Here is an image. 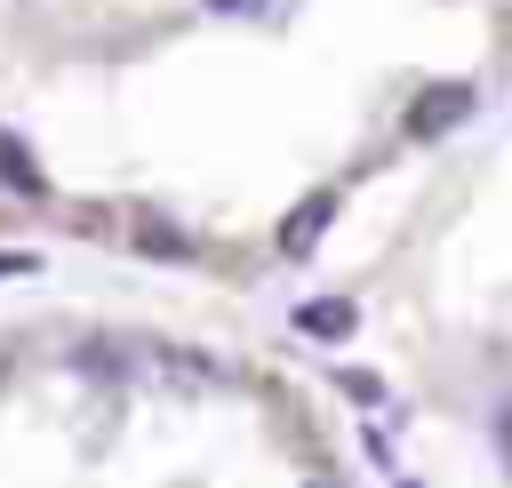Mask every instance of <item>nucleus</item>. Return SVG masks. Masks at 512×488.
I'll return each mask as SVG.
<instances>
[{
    "mask_svg": "<svg viewBox=\"0 0 512 488\" xmlns=\"http://www.w3.org/2000/svg\"><path fill=\"white\" fill-rule=\"evenodd\" d=\"M328 216H336V200H328V192H312V200L280 224V256H312V240L328 232Z\"/></svg>",
    "mask_w": 512,
    "mask_h": 488,
    "instance_id": "obj_3",
    "label": "nucleus"
},
{
    "mask_svg": "<svg viewBox=\"0 0 512 488\" xmlns=\"http://www.w3.org/2000/svg\"><path fill=\"white\" fill-rule=\"evenodd\" d=\"M16 272H32V256H16V248H0V280H16Z\"/></svg>",
    "mask_w": 512,
    "mask_h": 488,
    "instance_id": "obj_9",
    "label": "nucleus"
},
{
    "mask_svg": "<svg viewBox=\"0 0 512 488\" xmlns=\"http://www.w3.org/2000/svg\"><path fill=\"white\" fill-rule=\"evenodd\" d=\"M0 184L8 192H48V176H40V160L16 144V136H0Z\"/></svg>",
    "mask_w": 512,
    "mask_h": 488,
    "instance_id": "obj_4",
    "label": "nucleus"
},
{
    "mask_svg": "<svg viewBox=\"0 0 512 488\" xmlns=\"http://www.w3.org/2000/svg\"><path fill=\"white\" fill-rule=\"evenodd\" d=\"M312 488H336V480H312Z\"/></svg>",
    "mask_w": 512,
    "mask_h": 488,
    "instance_id": "obj_11",
    "label": "nucleus"
},
{
    "mask_svg": "<svg viewBox=\"0 0 512 488\" xmlns=\"http://www.w3.org/2000/svg\"><path fill=\"white\" fill-rule=\"evenodd\" d=\"M216 8H232V16H256V8H264V0H216Z\"/></svg>",
    "mask_w": 512,
    "mask_h": 488,
    "instance_id": "obj_10",
    "label": "nucleus"
},
{
    "mask_svg": "<svg viewBox=\"0 0 512 488\" xmlns=\"http://www.w3.org/2000/svg\"><path fill=\"white\" fill-rule=\"evenodd\" d=\"M472 104H480V88H472V80H440V88H424V96L408 104V136H416V144H424V136H448Z\"/></svg>",
    "mask_w": 512,
    "mask_h": 488,
    "instance_id": "obj_1",
    "label": "nucleus"
},
{
    "mask_svg": "<svg viewBox=\"0 0 512 488\" xmlns=\"http://www.w3.org/2000/svg\"><path fill=\"white\" fill-rule=\"evenodd\" d=\"M296 328L320 336V344H336V336L360 328V312H352V296H312V304H296Z\"/></svg>",
    "mask_w": 512,
    "mask_h": 488,
    "instance_id": "obj_2",
    "label": "nucleus"
},
{
    "mask_svg": "<svg viewBox=\"0 0 512 488\" xmlns=\"http://www.w3.org/2000/svg\"><path fill=\"white\" fill-rule=\"evenodd\" d=\"M344 392H352V400H384V384H376L368 368H344Z\"/></svg>",
    "mask_w": 512,
    "mask_h": 488,
    "instance_id": "obj_8",
    "label": "nucleus"
},
{
    "mask_svg": "<svg viewBox=\"0 0 512 488\" xmlns=\"http://www.w3.org/2000/svg\"><path fill=\"white\" fill-rule=\"evenodd\" d=\"M72 368H80V376H120V352H112V344H80Z\"/></svg>",
    "mask_w": 512,
    "mask_h": 488,
    "instance_id": "obj_6",
    "label": "nucleus"
},
{
    "mask_svg": "<svg viewBox=\"0 0 512 488\" xmlns=\"http://www.w3.org/2000/svg\"><path fill=\"white\" fill-rule=\"evenodd\" d=\"M136 240H144V248H152V256H192V240H184V232H176V224H144V232H136Z\"/></svg>",
    "mask_w": 512,
    "mask_h": 488,
    "instance_id": "obj_5",
    "label": "nucleus"
},
{
    "mask_svg": "<svg viewBox=\"0 0 512 488\" xmlns=\"http://www.w3.org/2000/svg\"><path fill=\"white\" fill-rule=\"evenodd\" d=\"M488 440H496V456H504V472H512V400L488 408Z\"/></svg>",
    "mask_w": 512,
    "mask_h": 488,
    "instance_id": "obj_7",
    "label": "nucleus"
}]
</instances>
